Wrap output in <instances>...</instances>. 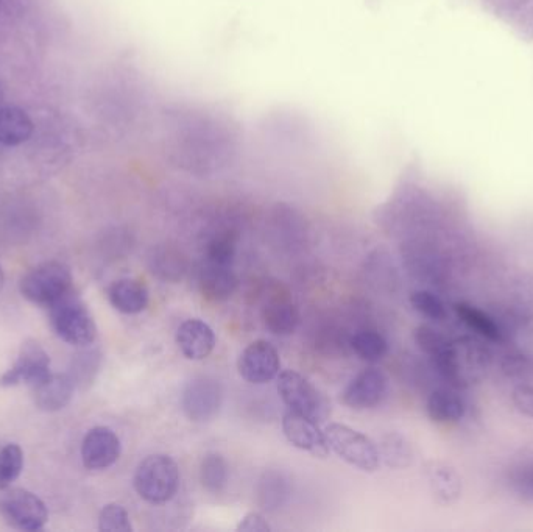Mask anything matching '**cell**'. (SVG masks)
I'll list each match as a JSON object with an SVG mask.
<instances>
[{"instance_id":"1","label":"cell","mask_w":533,"mask_h":532,"mask_svg":"<svg viewBox=\"0 0 533 532\" xmlns=\"http://www.w3.org/2000/svg\"><path fill=\"white\" fill-rule=\"evenodd\" d=\"M432 362L449 386L463 389L484 378L490 356L481 342L473 337H462L451 341L448 350Z\"/></svg>"},{"instance_id":"7","label":"cell","mask_w":533,"mask_h":532,"mask_svg":"<svg viewBox=\"0 0 533 532\" xmlns=\"http://www.w3.org/2000/svg\"><path fill=\"white\" fill-rule=\"evenodd\" d=\"M0 515L5 523L19 531H39L49 520L46 504L25 489H7L0 498Z\"/></svg>"},{"instance_id":"27","label":"cell","mask_w":533,"mask_h":532,"mask_svg":"<svg viewBox=\"0 0 533 532\" xmlns=\"http://www.w3.org/2000/svg\"><path fill=\"white\" fill-rule=\"evenodd\" d=\"M236 231L225 230L217 233L206 247V261L208 263L222 264V266H233L237 252Z\"/></svg>"},{"instance_id":"18","label":"cell","mask_w":533,"mask_h":532,"mask_svg":"<svg viewBox=\"0 0 533 532\" xmlns=\"http://www.w3.org/2000/svg\"><path fill=\"white\" fill-rule=\"evenodd\" d=\"M237 278L233 267L222 264L208 263L200 272V289L203 297L211 302H225L234 294Z\"/></svg>"},{"instance_id":"3","label":"cell","mask_w":533,"mask_h":532,"mask_svg":"<svg viewBox=\"0 0 533 532\" xmlns=\"http://www.w3.org/2000/svg\"><path fill=\"white\" fill-rule=\"evenodd\" d=\"M180 486V469L167 454H152L138 465L135 489L149 504H166L172 500Z\"/></svg>"},{"instance_id":"19","label":"cell","mask_w":533,"mask_h":532,"mask_svg":"<svg viewBox=\"0 0 533 532\" xmlns=\"http://www.w3.org/2000/svg\"><path fill=\"white\" fill-rule=\"evenodd\" d=\"M426 476L432 495L437 498L438 503L452 504L462 497V478L451 465L445 462H431L426 467Z\"/></svg>"},{"instance_id":"4","label":"cell","mask_w":533,"mask_h":532,"mask_svg":"<svg viewBox=\"0 0 533 532\" xmlns=\"http://www.w3.org/2000/svg\"><path fill=\"white\" fill-rule=\"evenodd\" d=\"M323 433L329 450L334 451L343 461L362 472L373 473L378 470L381 458L378 447L370 437L342 423H329Z\"/></svg>"},{"instance_id":"14","label":"cell","mask_w":533,"mask_h":532,"mask_svg":"<svg viewBox=\"0 0 533 532\" xmlns=\"http://www.w3.org/2000/svg\"><path fill=\"white\" fill-rule=\"evenodd\" d=\"M74 389L75 383L71 375L50 372L32 384L33 400L41 411H61L69 405Z\"/></svg>"},{"instance_id":"25","label":"cell","mask_w":533,"mask_h":532,"mask_svg":"<svg viewBox=\"0 0 533 532\" xmlns=\"http://www.w3.org/2000/svg\"><path fill=\"white\" fill-rule=\"evenodd\" d=\"M228 464L220 453H208L200 464V479L208 492L219 495L228 486Z\"/></svg>"},{"instance_id":"32","label":"cell","mask_w":533,"mask_h":532,"mask_svg":"<svg viewBox=\"0 0 533 532\" xmlns=\"http://www.w3.org/2000/svg\"><path fill=\"white\" fill-rule=\"evenodd\" d=\"M410 305L421 316L431 320H443L446 317L445 303L431 291H415L410 295Z\"/></svg>"},{"instance_id":"5","label":"cell","mask_w":533,"mask_h":532,"mask_svg":"<svg viewBox=\"0 0 533 532\" xmlns=\"http://www.w3.org/2000/svg\"><path fill=\"white\" fill-rule=\"evenodd\" d=\"M22 297L35 305L50 306L72 289V274L60 261H46L33 267L19 284Z\"/></svg>"},{"instance_id":"11","label":"cell","mask_w":533,"mask_h":532,"mask_svg":"<svg viewBox=\"0 0 533 532\" xmlns=\"http://www.w3.org/2000/svg\"><path fill=\"white\" fill-rule=\"evenodd\" d=\"M50 373V358L36 341H25L19 350L18 361L0 380L4 387L24 383L35 384Z\"/></svg>"},{"instance_id":"2","label":"cell","mask_w":533,"mask_h":532,"mask_svg":"<svg viewBox=\"0 0 533 532\" xmlns=\"http://www.w3.org/2000/svg\"><path fill=\"white\" fill-rule=\"evenodd\" d=\"M49 314L53 331L64 342L77 347H86L96 341V322L92 319L88 306L74 288L49 306Z\"/></svg>"},{"instance_id":"24","label":"cell","mask_w":533,"mask_h":532,"mask_svg":"<svg viewBox=\"0 0 533 532\" xmlns=\"http://www.w3.org/2000/svg\"><path fill=\"white\" fill-rule=\"evenodd\" d=\"M454 311H456L457 317L465 323L466 327L476 331L479 336L485 337L491 342L502 341V331L498 323L481 309L468 305V303H456Z\"/></svg>"},{"instance_id":"23","label":"cell","mask_w":533,"mask_h":532,"mask_svg":"<svg viewBox=\"0 0 533 532\" xmlns=\"http://www.w3.org/2000/svg\"><path fill=\"white\" fill-rule=\"evenodd\" d=\"M379 458L390 469H406L413 461V448L403 434L389 433L382 436L378 447Z\"/></svg>"},{"instance_id":"29","label":"cell","mask_w":533,"mask_h":532,"mask_svg":"<svg viewBox=\"0 0 533 532\" xmlns=\"http://www.w3.org/2000/svg\"><path fill=\"white\" fill-rule=\"evenodd\" d=\"M502 372L515 386L533 387V359L524 355H507L502 361Z\"/></svg>"},{"instance_id":"15","label":"cell","mask_w":533,"mask_h":532,"mask_svg":"<svg viewBox=\"0 0 533 532\" xmlns=\"http://www.w3.org/2000/svg\"><path fill=\"white\" fill-rule=\"evenodd\" d=\"M177 345L186 358L203 361L216 347V334L203 320H184L177 330Z\"/></svg>"},{"instance_id":"22","label":"cell","mask_w":533,"mask_h":532,"mask_svg":"<svg viewBox=\"0 0 533 532\" xmlns=\"http://www.w3.org/2000/svg\"><path fill=\"white\" fill-rule=\"evenodd\" d=\"M150 269L159 280L177 283L186 272V259L172 247H158L150 256Z\"/></svg>"},{"instance_id":"36","label":"cell","mask_w":533,"mask_h":532,"mask_svg":"<svg viewBox=\"0 0 533 532\" xmlns=\"http://www.w3.org/2000/svg\"><path fill=\"white\" fill-rule=\"evenodd\" d=\"M4 283H5L4 269H2V266H0V291H2V288H4Z\"/></svg>"},{"instance_id":"9","label":"cell","mask_w":533,"mask_h":532,"mask_svg":"<svg viewBox=\"0 0 533 532\" xmlns=\"http://www.w3.org/2000/svg\"><path fill=\"white\" fill-rule=\"evenodd\" d=\"M239 375L251 384H265L278 378L281 359L278 350L270 342H251L237 361Z\"/></svg>"},{"instance_id":"30","label":"cell","mask_w":533,"mask_h":532,"mask_svg":"<svg viewBox=\"0 0 533 532\" xmlns=\"http://www.w3.org/2000/svg\"><path fill=\"white\" fill-rule=\"evenodd\" d=\"M413 337L421 352L426 353L432 361L442 356L451 344V341H448L442 333H438L429 325H420L413 333Z\"/></svg>"},{"instance_id":"31","label":"cell","mask_w":533,"mask_h":532,"mask_svg":"<svg viewBox=\"0 0 533 532\" xmlns=\"http://www.w3.org/2000/svg\"><path fill=\"white\" fill-rule=\"evenodd\" d=\"M99 529L103 532H131L130 515L121 504H106L99 515Z\"/></svg>"},{"instance_id":"21","label":"cell","mask_w":533,"mask_h":532,"mask_svg":"<svg viewBox=\"0 0 533 532\" xmlns=\"http://www.w3.org/2000/svg\"><path fill=\"white\" fill-rule=\"evenodd\" d=\"M466 406L452 389H437L428 400L429 419L434 423H456L463 419Z\"/></svg>"},{"instance_id":"35","label":"cell","mask_w":533,"mask_h":532,"mask_svg":"<svg viewBox=\"0 0 533 532\" xmlns=\"http://www.w3.org/2000/svg\"><path fill=\"white\" fill-rule=\"evenodd\" d=\"M515 487L521 497L533 500V467L516 475Z\"/></svg>"},{"instance_id":"37","label":"cell","mask_w":533,"mask_h":532,"mask_svg":"<svg viewBox=\"0 0 533 532\" xmlns=\"http://www.w3.org/2000/svg\"><path fill=\"white\" fill-rule=\"evenodd\" d=\"M4 100V93H2V88H0V103Z\"/></svg>"},{"instance_id":"10","label":"cell","mask_w":533,"mask_h":532,"mask_svg":"<svg viewBox=\"0 0 533 532\" xmlns=\"http://www.w3.org/2000/svg\"><path fill=\"white\" fill-rule=\"evenodd\" d=\"M222 405V387L219 381L202 376L191 381L183 394V409L192 422H208Z\"/></svg>"},{"instance_id":"8","label":"cell","mask_w":533,"mask_h":532,"mask_svg":"<svg viewBox=\"0 0 533 532\" xmlns=\"http://www.w3.org/2000/svg\"><path fill=\"white\" fill-rule=\"evenodd\" d=\"M389 391V380L382 370L370 367L354 376L342 392L343 405L354 411H367L381 405Z\"/></svg>"},{"instance_id":"6","label":"cell","mask_w":533,"mask_h":532,"mask_svg":"<svg viewBox=\"0 0 533 532\" xmlns=\"http://www.w3.org/2000/svg\"><path fill=\"white\" fill-rule=\"evenodd\" d=\"M276 387L289 411L297 412L317 423L325 422L329 414L328 403L317 387L309 383L308 378L295 370H284L278 375Z\"/></svg>"},{"instance_id":"16","label":"cell","mask_w":533,"mask_h":532,"mask_svg":"<svg viewBox=\"0 0 533 532\" xmlns=\"http://www.w3.org/2000/svg\"><path fill=\"white\" fill-rule=\"evenodd\" d=\"M262 320L267 330L276 336H290L300 325V313L287 295L275 291L262 306Z\"/></svg>"},{"instance_id":"17","label":"cell","mask_w":533,"mask_h":532,"mask_svg":"<svg viewBox=\"0 0 533 532\" xmlns=\"http://www.w3.org/2000/svg\"><path fill=\"white\" fill-rule=\"evenodd\" d=\"M111 305L122 314H139L147 309L150 302L149 289L135 278H122L114 281L108 289Z\"/></svg>"},{"instance_id":"26","label":"cell","mask_w":533,"mask_h":532,"mask_svg":"<svg viewBox=\"0 0 533 532\" xmlns=\"http://www.w3.org/2000/svg\"><path fill=\"white\" fill-rule=\"evenodd\" d=\"M351 348L362 361L378 362L389 352V344L378 331L362 330L351 337Z\"/></svg>"},{"instance_id":"28","label":"cell","mask_w":533,"mask_h":532,"mask_svg":"<svg viewBox=\"0 0 533 532\" xmlns=\"http://www.w3.org/2000/svg\"><path fill=\"white\" fill-rule=\"evenodd\" d=\"M24 467V453L16 444L5 445L0 450V490L10 489L21 475Z\"/></svg>"},{"instance_id":"20","label":"cell","mask_w":533,"mask_h":532,"mask_svg":"<svg viewBox=\"0 0 533 532\" xmlns=\"http://www.w3.org/2000/svg\"><path fill=\"white\" fill-rule=\"evenodd\" d=\"M33 128L32 119L21 108H0V146H21L32 138Z\"/></svg>"},{"instance_id":"12","label":"cell","mask_w":533,"mask_h":532,"mask_svg":"<svg viewBox=\"0 0 533 532\" xmlns=\"http://www.w3.org/2000/svg\"><path fill=\"white\" fill-rule=\"evenodd\" d=\"M283 431L286 439L293 447L300 448L315 458H328L329 445L326 442L325 433L320 431L318 423L314 420L289 411L283 417Z\"/></svg>"},{"instance_id":"33","label":"cell","mask_w":533,"mask_h":532,"mask_svg":"<svg viewBox=\"0 0 533 532\" xmlns=\"http://www.w3.org/2000/svg\"><path fill=\"white\" fill-rule=\"evenodd\" d=\"M512 401L518 412L533 419V387L515 386L512 392Z\"/></svg>"},{"instance_id":"34","label":"cell","mask_w":533,"mask_h":532,"mask_svg":"<svg viewBox=\"0 0 533 532\" xmlns=\"http://www.w3.org/2000/svg\"><path fill=\"white\" fill-rule=\"evenodd\" d=\"M237 532H270L272 526L265 520L264 515L259 512H248L244 518H242L239 525L236 526Z\"/></svg>"},{"instance_id":"13","label":"cell","mask_w":533,"mask_h":532,"mask_svg":"<svg viewBox=\"0 0 533 532\" xmlns=\"http://www.w3.org/2000/svg\"><path fill=\"white\" fill-rule=\"evenodd\" d=\"M121 448V440L113 430L106 426H96L83 439V464L89 470L108 469L121 456Z\"/></svg>"},{"instance_id":"38","label":"cell","mask_w":533,"mask_h":532,"mask_svg":"<svg viewBox=\"0 0 533 532\" xmlns=\"http://www.w3.org/2000/svg\"><path fill=\"white\" fill-rule=\"evenodd\" d=\"M2 4H4V0H0V7H2Z\"/></svg>"}]
</instances>
